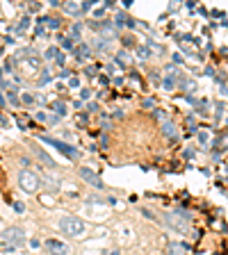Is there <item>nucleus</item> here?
Instances as JSON below:
<instances>
[{"instance_id": "f257e3e1", "label": "nucleus", "mask_w": 228, "mask_h": 255, "mask_svg": "<svg viewBox=\"0 0 228 255\" xmlns=\"http://www.w3.org/2000/svg\"><path fill=\"white\" fill-rule=\"evenodd\" d=\"M60 228H62V233L68 235V237H76V235H82L84 233V221L82 219H78V217H62L60 221Z\"/></svg>"}, {"instance_id": "f03ea898", "label": "nucleus", "mask_w": 228, "mask_h": 255, "mask_svg": "<svg viewBox=\"0 0 228 255\" xmlns=\"http://www.w3.org/2000/svg\"><path fill=\"white\" fill-rule=\"evenodd\" d=\"M18 185H21V189L25 194H34V191L41 187V178H39L37 173H32L25 169V171L18 173Z\"/></svg>"}, {"instance_id": "7ed1b4c3", "label": "nucleus", "mask_w": 228, "mask_h": 255, "mask_svg": "<svg viewBox=\"0 0 228 255\" xmlns=\"http://www.w3.org/2000/svg\"><path fill=\"white\" fill-rule=\"evenodd\" d=\"M44 143H48V146H53V148H57L62 153V155H66L68 159H78L80 158V153H78L71 143H66V142H60V139H53V137H39Z\"/></svg>"}, {"instance_id": "20e7f679", "label": "nucleus", "mask_w": 228, "mask_h": 255, "mask_svg": "<svg viewBox=\"0 0 228 255\" xmlns=\"http://www.w3.org/2000/svg\"><path fill=\"white\" fill-rule=\"evenodd\" d=\"M0 239L7 241V244H14V246H21L23 241H25V233H23V228H18V225H9V228H5L0 233Z\"/></svg>"}, {"instance_id": "39448f33", "label": "nucleus", "mask_w": 228, "mask_h": 255, "mask_svg": "<svg viewBox=\"0 0 228 255\" xmlns=\"http://www.w3.org/2000/svg\"><path fill=\"white\" fill-rule=\"evenodd\" d=\"M164 221H167L169 228H174V230H178V233H185V230H187V221H182L180 212H176V214H167Z\"/></svg>"}, {"instance_id": "423d86ee", "label": "nucleus", "mask_w": 228, "mask_h": 255, "mask_svg": "<svg viewBox=\"0 0 228 255\" xmlns=\"http://www.w3.org/2000/svg\"><path fill=\"white\" fill-rule=\"evenodd\" d=\"M80 175H82V178L89 182V185H94L96 189H103V180H100V178H98V175H96L94 171H91V169L82 166V169H80Z\"/></svg>"}, {"instance_id": "0eeeda50", "label": "nucleus", "mask_w": 228, "mask_h": 255, "mask_svg": "<svg viewBox=\"0 0 228 255\" xmlns=\"http://www.w3.org/2000/svg\"><path fill=\"white\" fill-rule=\"evenodd\" d=\"M46 248L50 251L53 255H66L68 253V246L66 244H62V241H55V239H48L46 241Z\"/></svg>"}, {"instance_id": "6e6552de", "label": "nucleus", "mask_w": 228, "mask_h": 255, "mask_svg": "<svg viewBox=\"0 0 228 255\" xmlns=\"http://www.w3.org/2000/svg\"><path fill=\"white\" fill-rule=\"evenodd\" d=\"M167 253L169 255H185L187 253V246L182 241H169L167 244Z\"/></svg>"}, {"instance_id": "1a4fd4ad", "label": "nucleus", "mask_w": 228, "mask_h": 255, "mask_svg": "<svg viewBox=\"0 0 228 255\" xmlns=\"http://www.w3.org/2000/svg\"><path fill=\"white\" fill-rule=\"evenodd\" d=\"M46 187H48V191H57V189H60V180H57V178H46Z\"/></svg>"}, {"instance_id": "9d476101", "label": "nucleus", "mask_w": 228, "mask_h": 255, "mask_svg": "<svg viewBox=\"0 0 228 255\" xmlns=\"http://www.w3.org/2000/svg\"><path fill=\"white\" fill-rule=\"evenodd\" d=\"M64 9H66L68 14H80V12H82V5H71V2H66Z\"/></svg>"}, {"instance_id": "9b49d317", "label": "nucleus", "mask_w": 228, "mask_h": 255, "mask_svg": "<svg viewBox=\"0 0 228 255\" xmlns=\"http://www.w3.org/2000/svg\"><path fill=\"white\" fill-rule=\"evenodd\" d=\"M34 153H37L39 158L44 159V162H46V164H48V166H55V162H53V159H50V158H48V155H46V153H44V150H41V148H34Z\"/></svg>"}, {"instance_id": "f8f14e48", "label": "nucleus", "mask_w": 228, "mask_h": 255, "mask_svg": "<svg viewBox=\"0 0 228 255\" xmlns=\"http://www.w3.org/2000/svg\"><path fill=\"white\" fill-rule=\"evenodd\" d=\"M78 55H80V57L89 55V48H87V46H78Z\"/></svg>"}, {"instance_id": "ddd939ff", "label": "nucleus", "mask_w": 228, "mask_h": 255, "mask_svg": "<svg viewBox=\"0 0 228 255\" xmlns=\"http://www.w3.org/2000/svg\"><path fill=\"white\" fill-rule=\"evenodd\" d=\"M55 110H57V114H60V116H62V114H66V112H64V105H62V103H55Z\"/></svg>"}, {"instance_id": "4468645a", "label": "nucleus", "mask_w": 228, "mask_h": 255, "mask_svg": "<svg viewBox=\"0 0 228 255\" xmlns=\"http://www.w3.org/2000/svg\"><path fill=\"white\" fill-rule=\"evenodd\" d=\"M14 210H16V212H23L25 207H23V203H14Z\"/></svg>"}, {"instance_id": "2eb2a0df", "label": "nucleus", "mask_w": 228, "mask_h": 255, "mask_svg": "<svg viewBox=\"0 0 228 255\" xmlns=\"http://www.w3.org/2000/svg\"><path fill=\"white\" fill-rule=\"evenodd\" d=\"M110 255H119V251H112V253H110Z\"/></svg>"}]
</instances>
